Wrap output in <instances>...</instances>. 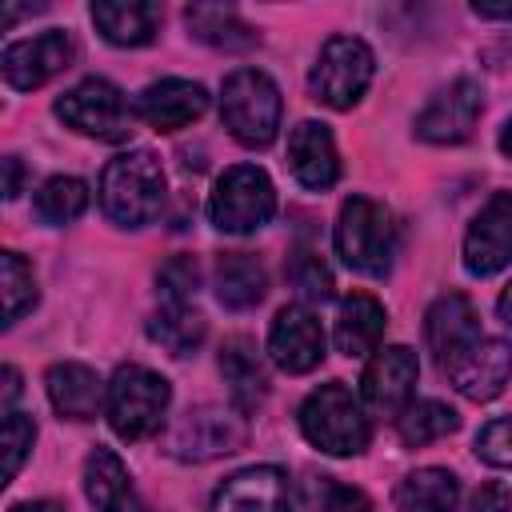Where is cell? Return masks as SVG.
<instances>
[{"label":"cell","mask_w":512,"mask_h":512,"mask_svg":"<svg viewBox=\"0 0 512 512\" xmlns=\"http://www.w3.org/2000/svg\"><path fill=\"white\" fill-rule=\"evenodd\" d=\"M164 168L156 160V152L148 148H132L120 152L116 160H108L104 176H100V204L108 212V220L124 224V228H140L152 216H160L164 208Z\"/></svg>","instance_id":"1"},{"label":"cell","mask_w":512,"mask_h":512,"mask_svg":"<svg viewBox=\"0 0 512 512\" xmlns=\"http://www.w3.org/2000/svg\"><path fill=\"white\" fill-rule=\"evenodd\" d=\"M300 432L308 436L312 448L328 456H356L368 448V436H372L360 400L340 380L308 392V400L300 404Z\"/></svg>","instance_id":"2"},{"label":"cell","mask_w":512,"mask_h":512,"mask_svg":"<svg viewBox=\"0 0 512 512\" xmlns=\"http://www.w3.org/2000/svg\"><path fill=\"white\" fill-rule=\"evenodd\" d=\"M280 88L256 72L240 68L220 88V120L244 148H268L280 132Z\"/></svg>","instance_id":"3"},{"label":"cell","mask_w":512,"mask_h":512,"mask_svg":"<svg viewBox=\"0 0 512 512\" xmlns=\"http://www.w3.org/2000/svg\"><path fill=\"white\" fill-rule=\"evenodd\" d=\"M168 400H172V388L160 372L144 364H120L108 384V400H104L108 424L120 440H144L160 428Z\"/></svg>","instance_id":"4"},{"label":"cell","mask_w":512,"mask_h":512,"mask_svg":"<svg viewBox=\"0 0 512 512\" xmlns=\"http://www.w3.org/2000/svg\"><path fill=\"white\" fill-rule=\"evenodd\" d=\"M336 252L348 268L364 276H384L396 256V224L392 212L368 196H352L336 220Z\"/></svg>","instance_id":"5"},{"label":"cell","mask_w":512,"mask_h":512,"mask_svg":"<svg viewBox=\"0 0 512 512\" xmlns=\"http://www.w3.org/2000/svg\"><path fill=\"white\" fill-rule=\"evenodd\" d=\"M276 212V188L264 168L256 164H232L208 200V216L220 232H256Z\"/></svg>","instance_id":"6"},{"label":"cell","mask_w":512,"mask_h":512,"mask_svg":"<svg viewBox=\"0 0 512 512\" xmlns=\"http://www.w3.org/2000/svg\"><path fill=\"white\" fill-rule=\"evenodd\" d=\"M244 444H248L244 416L232 412V408H220V404L188 408L164 436V448L176 460H192V464H204V460H216V456H232Z\"/></svg>","instance_id":"7"},{"label":"cell","mask_w":512,"mask_h":512,"mask_svg":"<svg viewBox=\"0 0 512 512\" xmlns=\"http://www.w3.org/2000/svg\"><path fill=\"white\" fill-rule=\"evenodd\" d=\"M372 68H376L372 48L360 36H332L320 48V60L308 76V92H312V100L344 112L364 96Z\"/></svg>","instance_id":"8"},{"label":"cell","mask_w":512,"mask_h":512,"mask_svg":"<svg viewBox=\"0 0 512 512\" xmlns=\"http://www.w3.org/2000/svg\"><path fill=\"white\" fill-rule=\"evenodd\" d=\"M56 116L96 140H128L132 136V108L124 100V92L112 80H80L76 88H68L56 100Z\"/></svg>","instance_id":"9"},{"label":"cell","mask_w":512,"mask_h":512,"mask_svg":"<svg viewBox=\"0 0 512 512\" xmlns=\"http://www.w3.org/2000/svg\"><path fill=\"white\" fill-rule=\"evenodd\" d=\"M416 376H420V360L412 348H404V344L376 348V356L368 360V368L360 376V396H364L368 412L396 420L412 404Z\"/></svg>","instance_id":"10"},{"label":"cell","mask_w":512,"mask_h":512,"mask_svg":"<svg viewBox=\"0 0 512 512\" xmlns=\"http://www.w3.org/2000/svg\"><path fill=\"white\" fill-rule=\"evenodd\" d=\"M444 376L452 380V388L476 404L492 400L504 392L508 376H512V344L496 340V336H480L476 344H468L448 368Z\"/></svg>","instance_id":"11"},{"label":"cell","mask_w":512,"mask_h":512,"mask_svg":"<svg viewBox=\"0 0 512 512\" xmlns=\"http://www.w3.org/2000/svg\"><path fill=\"white\" fill-rule=\"evenodd\" d=\"M480 104H484L480 84L468 80V76H460V80H452L448 88H440V92L432 96V104L416 116V136L428 140V144H460V140H468L472 128H476Z\"/></svg>","instance_id":"12"},{"label":"cell","mask_w":512,"mask_h":512,"mask_svg":"<svg viewBox=\"0 0 512 512\" xmlns=\"http://www.w3.org/2000/svg\"><path fill=\"white\" fill-rule=\"evenodd\" d=\"M72 36L64 28H48L40 36L16 40L4 48V80L20 92H32L40 84H48L56 72H64L72 64Z\"/></svg>","instance_id":"13"},{"label":"cell","mask_w":512,"mask_h":512,"mask_svg":"<svg viewBox=\"0 0 512 512\" xmlns=\"http://www.w3.org/2000/svg\"><path fill=\"white\" fill-rule=\"evenodd\" d=\"M512 264V192H496L464 236V268L492 276Z\"/></svg>","instance_id":"14"},{"label":"cell","mask_w":512,"mask_h":512,"mask_svg":"<svg viewBox=\"0 0 512 512\" xmlns=\"http://www.w3.org/2000/svg\"><path fill=\"white\" fill-rule=\"evenodd\" d=\"M268 356L284 372H312L324 360V328L316 312L304 304H284L268 328Z\"/></svg>","instance_id":"15"},{"label":"cell","mask_w":512,"mask_h":512,"mask_svg":"<svg viewBox=\"0 0 512 512\" xmlns=\"http://www.w3.org/2000/svg\"><path fill=\"white\" fill-rule=\"evenodd\" d=\"M208 512H292L288 476L272 464L244 468L216 488Z\"/></svg>","instance_id":"16"},{"label":"cell","mask_w":512,"mask_h":512,"mask_svg":"<svg viewBox=\"0 0 512 512\" xmlns=\"http://www.w3.org/2000/svg\"><path fill=\"white\" fill-rule=\"evenodd\" d=\"M424 340H428V352L436 356V364H440V372H444L468 344L480 340V320H476L472 300L460 296V292L440 296V300L428 308V316H424Z\"/></svg>","instance_id":"17"},{"label":"cell","mask_w":512,"mask_h":512,"mask_svg":"<svg viewBox=\"0 0 512 512\" xmlns=\"http://www.w3.org/2000/svg\"><path fill=\"white\" fill-rule=\"evenodd\" d=\"M204 108H208L204 84L180 80V76H168V80L148 84L140 92V100H136V116L144 124H152L156 132H176L184 124H192L196 116H204Z\"/></svg>","instance_id":"18"},{"label":"cell","mask_w":512,"mask_h":512,"mask_svg":"<svg viewBox=\"0 0 512 512\" xmlns=\"http://www.w3.org/2000/svg\"><path fill=\"white\" fill-rule=\"evenodd\" d=\"M288 168L292 176L312 188V192H324L336 184L340 176V156H336V144H332V132L320 124V120H300L292 132H288Z\"/></svg>","instance_id":"19"},{"label":"cell","mask_w":512,"mask_h":512,"mask_svg":"<svg viewBox=\"0 0 512 512\" xmlns=\"http://www.w3.org/2000/svg\"><path fill=\"white\" fill-rule=\"evenodd\" d=\"M48 400L52 408L64 416V420H92L100 412V400H104V384L100 376L88 368V364H76V360H64V364H52L48 376Z\"/></svg>","instance_id":"20"},{"label":"cell","mask_w":512,"mask_h":512,"mask_svg":"<svg viewBox=\"0 0 512 512\" xmlns=\"http://www.w3.org/2000/svg\"><path fill=\"white\" fill-rule=\"evenodd\" d=\"M160 16H164L160 4H148V0H100V4H92V20H96L100 36L120 44V48H140V44L156 40Z\"/></svg>","instance_id":"21"},{"label":"cell","mask_w":512,"mask_h":512,"mask_svg":"<svg viewBox=\"0 0 512 512\" xmlns=\"http://www.w3.org/2000/svg\"><path fill=\"white\" fill-rule=\"evenodd\" d=\"M220 372H224V384H228L236 412L260 408V400L268 396V376H264V364H260L252 340H244V336L224 340L220 344Z\"/></svg>","instance_id":"22"},{"label":"cell","mask_w":512,"mask_h":512,"mask_svg":"<svg viewBox=\"0 0 512 512\" xmlns=\"http://www.w3.org/2000/svg\"><path fill=\"white\" fill-rule=\"evenodd\" d=\"M384 304L368 292H352L340 300V316H336V348L344 356H368L380 348L384 336Z\"/></svg>","instance_id":"23"},{"label":"cell","mask_w":512,"mask_h":512,"mask_svg":"<svg viewBox=\"0 0 512 512\" xmlns=\"http://www.w3.org/2000/svg\"><path fill=\"white\" fill-rule=\"evenodd\" d=\"M268 292V272L252 252H224L216 260V300L232 312L260 304Z\"/></svg>","instance_id":"24"},{"label":"cell","mask_w":512,"mask_h":512,"mask_svg":"<svg viewBox=\"0 0 512 512\" xmlns=\"http://www.w3.org/2000/svg\"><path fill=\"white\" fill-rule=\"evenodd\" d=\"M184 24L196 40H204L212 48H224V52H240V48H252L260 40L256 28L248 20H240L236 8H224V4H188Z\"/></svg>","instance_id":"25"},{"label":"cell","mask_w":512,"mask_h":512,"mask_svg":"<svg viewBox=\"0 0 512 512\" xmlns=\"http://www.w3.org/2000/svg\"><path fill=\"white\" fill-rule=\"evenodd\" d=\"M84 496L96 512H124L132 500V484H128V468L112 448H92L84 460Z\"/></svg>","instance_id":"26"},{"label":"cell","mask_w":512,"mask_h":512,"mask_svg":"<svg viewBox=\"0 0 512 512\" xmlns=\"http://www.w3.org/2000/svg\"><path fill=\"white\" fill-rule=\"evenodd\" d=\"M460 500V480L448 468H416L396 484L400 512H452Z\"/></svg>","instance_id":"27"},{"label":"cell","mask_w":512,"mask_h":512,"mask_svg":"<svg viewBox=\"0 0 512 512\" xmlns=\"http://www.w3.org/2000/svg\"><path fill=\"white\" fill-rule=\"evenodd\" d=\"M148 336L172 352V356H188L200 348L204 340V316L192 304H164L152 320H148Z\"/></svg>","instance_id":"28"},{"label":"cell","mask_w":512,"mask_h":512,"mask_svg":"<svg viewBox=\"0 0 512 512\" xmlns=\"http://www.w3.org/2000/svg\"><path fill=\"white\" fill-rule=\"evenodd\" d=\"M460 428V416L444 404V400H412L400 416H396V432L404 448H424L448 432Z\"/></svg>","instance_id":"29"},{"label":"cell","mask_w":512,"mask_h":512,"mask_svg":"<svg viewBox=\"0 0 512 512\" xmlns=\"http://www.w3.org/2000/svg\"><path fill=\"white\" fill-rule=\"evenodd\" d=\"M88 208V184L76 176H52L36 192V216L44 224H68Z\"/></svg>","instance_id":"30"},{"label":"cell","mask_w":512,"mask_h":512,"mask_svg":"<svg viewBox=\"0 0 512 512\" xmlns=\"http://www.w3.org/2000/svg\"><path fill=\"white\" fill-rule=\"evenodd\" d=\"M0 280H4V324H16L36 304V276L32 264L20 252L0 256Z\"/></svg>","instance_id":"31"},{"label":"cell","mask_w":512,"mask_h":512,"mask_svg":"<svg viewBox=\"0 0 512 512\" xmlns=\"http://www.w3.org/2000/svg\"><path fill=\"white\" fill-rule=\"evenodd\" d=\"M288 284L296 288V296L304 304H324L332 300V272L328 264L312 252V248H296L288 256Z\"/></svg>","instance_id":"32"},{"label":"cell","mask_w":512,"mask_h":512,"mask_svg":"<svg viewBox=\"0 0 512 512\" xmlns=\"http://www.w3.org/2000/svg\"><path fill=\"white\" fill-rule=\"evenodd\" d=\"M312 512H372V504L360 488H348L332 476H316L312 480Z\"/></svg>","instance_id":"33"},{"label":"cell","mask_w":512,"mask_h":512,"mask_svg":"<svg viewBox=\"0 0 512 512\" xmlns=\"http://www.w3.org/2000/svg\"><path fill=\"white\" fill-rule=\"evenodd\" d=\"M156 284H160V292H164V304H188V296H192L196 284H200V268H196L192 256H172V260L160 268Z\"/></svg>","instance_id":"34"},{"label":"cell","mask_w":512,"mask_h":512,"mask_svg":"<svg viewBox=\"0 0 512 512\" xmlns=\"http://www.w3.org/2000/svg\"><path fill=\"white\" fill-rule=\"evenodd\" d=\"M476 456L488 460L492 468L512 472V416H496L480 428L476 436Z\"/></svg>","instance_id":"35"},{"label":"cell","mask_w":512,"mask_h":512,"mask_svg":"<svg viewBox=\"0 0 512 512\" xmlns=\"http://www.w3.org/2000/svg\"><path fill=\"white\" fill-rule=\"evenodd\" d=\"M32 440H36V424H32V416H24V412H4V448H8L4 476H8V480L20 472V464H24L28 448H32Z\"/></svg>","instance_id":"36"},{"label":"cell","mask_w":512,"mask_h":512,"mask_svg":"<svg viewBox=\"0 0 512 512\" xmlns=\"http://www.w3.org/2000/svg\"><path fill=\"white\" fill-rule=\"evenodd\" d=\"M472 512H512V488L504 480H488L472 496Z\"/></svg>","instance_id":"37"},{"label":"cell","mask_w":512,"mask_h":512,"mask_svg":"<svg viewBox=\"0 0 512 512\" xmlns=\"http://www.w3.org/2000/svg\"><path fill=\"white\" fill-rule=\"evenodd\" d=\"M4 176H8V180H4V196L16 200V196H20V160H16V156L4 160Z\"/></svg>","instance_id":"38"},{"label":"cell","mask_w":512,"mask_h":512,"mask_svg":"<svg viewBox=\"0 0 512 512\" xmlns=\"http://www.w3.org/2000/svg\"><path fill=\"white\" fill-rule=\"evenodd\" d=\"M472 12L488 20H512V4H472Z\"/></svg>","instance_id":"39"},{"label":"cell","mask_w":512,"mask_h":512,"mask_svg":"<svg viewBox=\"0 0 512 512\" xmlns=\"http://www.w3.org/2000/svg\"><path fill=\"white\" fill-rule=\"evenodd\" d=\"M16 392H20V376H16V368H4V408H8V412H12Z\"/></svg>","instance_id":"40"},{"label":"cell","mask_w":512,"mask_h":512,"mask_svg":"<svg viewBox=\"0 0 512 512\" xmlns=\"http://www.w3.org/2000/svg\"><path fill=\"white\" fill-rule=\"evenodd\" d=\"M496 308H500V320H504V324L512 328V284H508V288L500 292V304H496Z\"/></svg>","instance_id":"41"},{"label":"cell","mask_w":512,"mask_h":512,"mask_svg":"<svg viewBox=\"0 0 512 512\" xmlns=\"http://www.w3.org/2000/svg\"><path fill=\"white\" fill-rule=\"evenodd\" d=\"M12 512H60L56 504H48V500H32V504H16Z\"/></svg>","instance_id":"42"},{"label":"cell","mask_w":512,"mask_h":512,"mask_svg":"<svg viewBox=\"0 0 512 512\" xmlns=\"http://www.w3.org/2000/svg\"><path fill=\"white\" fill-rule=\"evenodd\" d=\"M500 152L504 156H512V120L504 124V132H500Z\"/></svg>","instance_id":"43"},{"label":"cell","mask_w":512,"mask_h":512,"mask_svg":"<svg viewBox=\"0 0 512 512\" xmlns=\"http://www.w3.org/2000/svg\"><path fill=\"white\" fill-rule=\"evenodd\" d=\"M124 512H128V508H124ZM140 512H148V508H140Z\"/></svg>","instance_id":"44"}]
</instances>
